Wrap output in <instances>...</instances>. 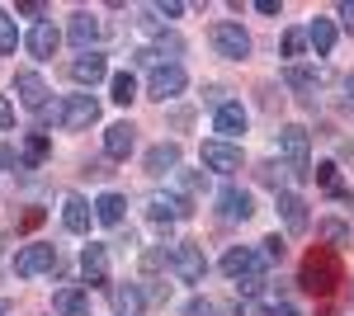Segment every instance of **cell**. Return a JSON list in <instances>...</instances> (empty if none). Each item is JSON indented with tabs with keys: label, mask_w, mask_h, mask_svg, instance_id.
Segmentation results:
<instances>
[{
	"label": "cell",
	"mask_w": 354,
	"mask_h": 316,
	"mask_svg": "<svg viewBox=\"0 0 354 316\" xmlns=\"http://www.w3.org/2000/svg\"><path fill=\"white\" fill-rule=\"evenodd\" d=\"M43 222V208H28L24 217H19V232H28V227H38Z\"/></svg>",
	"instance_id": "cell-45"
},
{
	"label": "cell",
	"mask_w": 354,
	"mask_h": 316,
	"mask_svg": "<svg viewBox=\"0 0 354 316\" xmlns=\"http://www.w3.org/2000/svg\"><path fill=\"white\" fill-rule=\"evenodd\" d=\"M104 76H109V62H104V53H100V48H95V53L71 57V80H76V85H90V90H95Z\"/></svg>",
	"instance_id": "cell-14"
},
{
	"label": "cell",
	"mask_w": 354,
	"mask_h": 316,
	"mask_svg": "<svg viewBox=\"0 0 354 316\" xmlns=\"http://www.w3.org/2000/svg\"><path fill=\"white\" fill-rule=\"evenodd\" d=\"M180 316H213V302H208V297H189Z\"/></svg>",
	"instance_id": "cell-39"
},
{
	"label": "cell",
	"mask_w": 354,
	"mask_h": 316,
	"mask_svg": "<svg viewBox=\"0 0 354 316\" xmlns=\"http://www.w3.org/2000/svg\"><path fill=\"white\" fill-rule=\"evenodd\" d=\"M100 33H104V24H100V15H90V10H76V15H71V24H66V38H71L81 53H95Z\"/></svg>",
	"instance_id": "cell-12"
},
{
	"label": "cell",
	"mask_w": 354,
	"mask_h": 316,
	"mask_svg": "<svg viewBox=\"0 0 354 316\" xmlns=\"http://www.w3.org/2000/svg\"><path fill=\"white\" fill-rule=\"evenodd\" d=\"M260 185H270L274 194H283V170H279L274 160H265V165H260Z\"/></svg>",
	"instance_id": "cell-36"
},
{
	"label": "cell",
	"mask_w": 354,
	"mask_h": 316,
	"mask_svg": "<svg viewBox=\"0 0 354 316\" xmlns=\"http://www.w3.org/2000/svg\"><path fill=\"white\" fill-rule=\"evenodd\" d=\"M15 48H19V28H15V19H10V15H0V53L10 57Z\"/></svg>",
	"instance_id": "cell-35"
},
{
	"label": "cell",
	"mask_w": 354,
	"mask_h": 316,
	"mask_svg": "<svg viewBox=\"0 0 354 316\" xmlns=\"http://www.w3.org/2000/svg\"><path fill=\"white\" fill-rule=\"evenodd\" d=\"M345 109H354V71L345 76Z\"/></svg>",
	"instance_id": "cell-47"
},
{
	"label": "cell",
	"mask_w": 354,
	"mask_h": 316,
	"mask_svg": "<svg viewBox=\"0 0 354 316\" xmlns=\"http://www.w3.org/2000/svg\"><path fill=\"white\" fill-rule=\"evenodd\" d=\"M0 316H5V302H0Z\"/></svg>",
	"instance_id": "cell-49"
},
{
	"label": "cell",
	"mask_w": 354,
	"mask_h": 316,
	"mask_svg": "<svg viewBox=\"0 0 354 316\" xmlns=\"http://www.w3.org/2000/svg\"><path fill=\"white\" fill-rule=\"evenodd\" d=\"M170 180H175V194H180V198H189V194H198V189L208 185V175H203V170H175Z\"/></svg>",
	"instance_id": "cell-30"
},
{
	"label": "cell",
	"mask_w": 354,
	"mask_h": 316,
	"mask_svg": "<svg viewBox=\"0 0 354 316\" xmlns=\"http://www.w3.org/2000/svg\"><path fill=\"white\" fill-rule=\"evenodd\" d=\"M279 217H283V227H288L293 236H302V232L312 227V217H307V198L293 194V189H283V194H279Z\"/></svg>",
	"instance_id": "cell-15"
},
{
	"label": "cell",
	"mask_w": 354,
	"mask_h": 316,
	"mask_svg": "<svg viewBox=\"0 0 354 316\" xmlns=\"http://www.w3.org/2000/svg\"><path fill=\"white\" fill-rule=\"evenodd\" d=\"M15 15H24V19H38V24H48V5H38V0H19V5H15Z\"/></svg>",
	"instance_id": "cell-37"
},
{
	"label": "cell",
	"mask_w": 354,
	"mask_h": 316,
	"mask_svg": "<svg viewBox=\"0 0 354 316\" xmlns=\"http://www.w3.org/2000/svg\"><path fill=\"white\" fill-rule=\"evenodd\" d=\"M222 274H227V279L265 274V250H255V245H232V250L222 255Z\"/></svg>",
	"instance_id": "cell-8"
},
{
	"label": "cell",
	"mask_w": 354,
	"mask_h": 316,
	"mask_svg": "<svg viewBox=\"0 0 354 316\" xmlns=\"http://www.w3.org/2000/svg\"><path fill=\"white\" fill-rule=\"evenodd\" d=\"M208 43H213V53L227 57V62H245L250 57V33L241 24H232V19H218V24L208 28Z\"/></svg>",
	"instance_id": "cell-4"
},
{
	"label": "cell",
	"mask_w": 354,
	"mask_h": 316,
	"mask_svg": "<svg viewBox=\"0 0 354 316\" xmlns=\"http://www.w3.org/2000/svg\"><path fill=\"white\" fill-rule=\"evenodd\" d=\"M255 10H260V15H279L283 5H279V0H255Z\"/></svg>",
	"instance_id": "cell-46"
},
{
	"label": "cell",
	"mask_w": 354,
	"mask_h": 316,
	"mask_svg": "<svg viewBox=\"0 0 354 316\" xmlns=\"http://www.w3.org/2000/svg\"><path fill=\"white\" fill-rule=\"evenodd\" d=\"M57 264V245H48V241H28L24 250L15 255V274L19 279H38V274H48Z\"/></svg>",
	"instance_id": "cell-5"
},
{
	"label": "cell",
	"mask_w": 354,
	"mask_h": 316,
	"mask_svg": "<svg viewBox=\"0 0 354 316\" xmlns=\"http://www.w3.org/2000/svg\"><path fill=\"white\" fill-rule=\"evenodd\" d=\"M317 185L326 189L330 198H345V189H340V170H335V160H322V165H317Z\"/></svg>",
	"instance_id": "cell-32"
},
{
	"label": "cell",
	"mask_w": 354,
	"mask_h": 316,
	"mask_svg": "<svg viewBox=\"0 0 354 316\" xmlns=\"http://www.w3.org/2000/svg\"><path fill=\"white\" fill-rule=\"evenodd\" d=\"M137 147V128L133 123H109L104 128V156L109 160H128Z\"/></svg>",
	"instance_id": "cell-18"
},
{
	"label": "cell",
	"mask_w": 354,
	"mask_h": 316,
	"mask_svg": "<svg viewBox=\"0 0 354 316\" xmlns=\"http://www.w3.org/2000/svg\"><path fill=\"white\" fill-rule=\"evenodd\" d=\"M189 198H180V194H151L147 198V217L156 222V227H165V222H185L189 217Z\"/></svg>",
	"instance_id": "cell-9"
},
{
	"label": "cell",
	"mask_w": 354,
	"mask_h": 316,
	"mask_svg": "<svg viewBox=\"0 0 354 316\" xmlns=\"http://www.w3.org/2000/svg\"><path fill=\"white\" fill-rule=\"evenodd\" d=\"M142 165H147V175H175V170H180V147H175V142H156V147L142 156Z\"/></svg>",
	"instance_id": "cell-20"
},
{
	"label": "cell",
	"mask_w": 354,
	"mask_h": 316,
	"mask_svg": "<svg viewBox=\"0 0 354 316\" xmlns=\"http://www.w3.org/2000/svg\"><path fill=\"white\" fill-rule=\"evenodd\" d=\"M340 19H345V24L354 28V0H345V5H340Z\"/></svg>",
	"instance_id": "cell-48"
},
{
	"label": "cell",
	"mask_w": 354,
	"mask_h": 316,
	"mask_svg": "<svg viewBox=\"0 0 354 316\" xmlns=\"http://www.w3.org/2000/svg\"><path fill=\"white\" fill-rule=\"evenodd\" d=\"M142 269H147V274H156V269H170V250H165V245H151V250H142Z\"/></svg>",
	"instance_id": "cell-34"
},
{
	"label": "cell",
	"mask_w": 354,
	"mask_h": 316,
	"mask_svg": "<svg viewBox=\"0 0 354 316\" xmlns=\"http://www.w3.org/2000/svg\"><path fill=\"white\" fill-rule=\"evenodd\" d=\"M218 212H222V222H245L250 212H255V203H250V194L236 185H222L218 189Z\"/></svg>",
	"instance_id": "cell-17"
},
{
	"label": "cell",
	"mask_w": 354,
	"mask_h": 316,
	"mask_svg": "<svg viewBox=\"0 0 354 316\" xmlns=\"http://www.w3.org/2000/svg\"><path fill=\"white\" fill-rule=\"evenodd\" d=\"M156 15H161V19H180L185 5H180V0H165V5H156Z\"/></svg>",
	"instance_id": "cell-43"
},
{
	"label": "cell",
	"mask_w": 354,
	"mask_h": 316,
	"mask_svg": "<svg viewBox=\"0 0 354 316\" xmlns=\"http://www.w3.org/2000/svg\"><path fill=\"white\" fill-rule=\"evenodd\" d=\"M81 279L90 288H104L109 284V245H100V241H90L81 250Z\"/></svg>",
	"instance_id": "cell-10"
},
{
	"label": "cell",
	"mask_w": 354,
	"mask_h": 316,
	"mask_svg": "<svg viewBox=\"0 0 354 316\" xmlns=\"http://www.w3.org/2000/svg\"><path fill=\"white\" fill-rule=\"evenodd\" d=\"M109 90H113V104H133V100H137V80H133V71H118V76L109 80Z\"/></svg>",
	"instance_id": "cell-31"
},
{
	"label": "cell",
	"mask_w": 354,
	"mask_h": 316,
	"mask_svg": "<svg viewBox=\"0 0 354 316\" xmlns=\"http://www.w3.org/2000/svg\"><path fill=\"white\" fill-rule=\"evenodd\" d=\"M90 217H95V203H85L81 194H66V198H62V227H66L71 236H85V232H90Z\"/></svg>",
	"instance_id": "cell-16"
},
{
	"label": "cell",
	"mask_w": 354,
	"mask_h": 316,
	"mask_svg": "<svg viewBox=\"0 0 354 316\" xmlns=\"http://www.w3.org/2000/svg\"><path fill=\"white\" fill-rule=\"evenodd\" d=\"M260 316H302V312L293 307V302H270V307H265Z\"/></svg>",
	"instance_id": "cell-41"
},
{
	"label": "cell",
	"mask_w": 354,
	"mask_h": 316,
	"mask_svg": "<svg viewBox=\"0 0 354 316\" xmlns=\"http://www.w3.org/2000/svg\"><path fill=\"white\" fill-rule=\"evenodd\" d=\"M151 53L161 57V66H180L175 57H185V38L180 33H156V48Z\"/></svg>",
	"instance_id": "cell-28"
},
{
	"label": "cell",
	"mask_w": 354,
	"mask_h": 316,
	"mask_svg": "<svg viewBox=\"0 0 354 316\" xmlns=\"http://www.w3.org/2000/svg\"><path fill=\"white\" fill-rule=\"evenodd\" d=\"M317 236L326 241V250H340V245H350V227H345L340 217H326V222L317 227Z\"/></svg>",
	"instance_id": "cell-29"
},
{
	"label": "cell",
	"mask_w": 354,
	"mask_h": 316,
	"mask_svg": "<svg viewBox=\"0 0 354 316\" xmlns=\"http://www.w3.org/2000/svg\"><path fill=\"white\" fill-rule=\"evenodd\" d=\"M109 297H113V312H118V316H137L142 307H147V292H142V284H113Z\"/></svg>",
	"instance_id": "cell-21"
},
{
	"label": "cell",
	"mask_w": 354,
	"mask_h": 316,
	"mask_svg": "<svg viewBox=\"0 0 354 316\" xmlns=\"http://www.w3.org/2000/svg\"><path fill=\"white\" fill-rule=\"evenodd\" d=\"M123 208H128V198L109 189V194L95 198V222H104V227H123Z\"/></svg>",
	"instance_id": "cell-24"
},
{
	"label": "cell",
	"mask_w": 354,
	"mask_h": 316,
	"mask_svg": "<svg viewBox=\"0 0 354 316\" xmlns=\"http://www.w3.org/2000/svg\"><path fill=\"white\" fill-rule=\"evenodd\" d=\"M245 123H250V118H245V109L236 104V100H227V104H222L218 113H213V128L222 132V142H227V137H241Z\"/></svg>",
	"instance_id": "cell-22"
},
{
	"label": "cell",
	"mask_w": 354,
	"mask_h": 316,
	"mask_svg": "<svg viewBox=\"0 0 354 316\" xmlns=\"http://www.w3.org/2000/svg\"><path fill=\"white\" fill-rule=\"evenodd\" d=\"M203 165L218 170V175H236V170H241V147L213 137V142H203Z\"/></svg>",
	"instance_id": "cell-11"
},
{
	"label": "cell",
	"mask_w": 354,
	"mask_h": 316,
	"mask_svg": "<svg viewBox=\"0 0 354 316\" xmlns=\"http://www.w3.org/2000/svg\"><path fill=\"white\" fill-rule=\"evenodd\" d=\"M236 292H241V297H260V292H265V274H250V279H236Z\"/></svg>",
	"instance_id": "cell-38"
},
{
	"label": "cell",
	"mask_w": 354,
	"mask_h": 316,
	"mask_svg": "<svg viewBox=\"0 0 354 316\" xmlns=\"http://www.w3.org/2000/svg\"><path fill=\"white\" fill-rule=\"evenodd\" d=\"M133 62H137V66H151V71L161 66V57L151 53V48H137V53H133Z\"/></svg>",
	"instance_id": "cell-42"
},
{
	"label": "cell",
	"mask_w": 354,
	"mask_h": 316,
	"mask_svg": "<svg viewBox=\"0 0 354 316\" xmlns=\"http://www.w3.org/2000/svg\"><path fill=\"white\" fill-rule=\"evenodd\" d=\"M335 38H340V33H335V24H330V19H312V24H307V43L317 48V57H330V53H335Z\"/></svg>",
	"instance_id": "cell-25"
},
{
	"label": "cell",
	"mask_w": 354,
	"mask_h": 316,
	"mask_svg": "<svg viewBox=\"0 0 354 316\" xmlns=\"http://www.w3.org/2000/svg\"><path fill=\"white\" fill-rule=\"evenodd\" d=\"M279 156H283V165H288V175L293 180H302V175H312V165H307V156H312V137H307V128H283L279 132Z\"/></svg>",
	"instance_id": "cell-3"
},
{
	"label": "cell",
	"mask_w": 354,
	"mask_h": 316,
	"mask_svg": "<svg viewBox=\"0 0 354 316\" xmlns=\"http://www.w3.org/2000/svg\"><path fill=\"white\" fill-rule=\"evenodd\" d=\"M24 43H28V53H33V57H53L57 43H62V33H57L53 24H33V33H28Z\"/></svg>",
	"instance_id": "cell-26"
},
{
	"label": "cell",
	"mask_w": 354,
	"mask_h": 316,
	"mask_svg": "<svg viewBox=\"0 0 354 316\" xmlns=\"http://www.w3.org/2000/svg\"><path fill=\"white\" fill-rule=\"evenodd\" d=\"M298 284L312 292V297H330V292L345 284V274H340V255L326 250V245L307 250V255H302V269H298Z\"/></svg>",
	"instance_id": "cell-1"
},
{
	"label": "cell",
	"mask_w": 354,
	"mask_h": 316,
	"mask_svg": "<svg viewBox=\"0 0 354 316\" xmlns=\"http://www.w3.org/2000/svg\"><path fill=\"white\" fill-rule=\"evenodd\" d=\"M170 269H175V279L180 284H203V274H208V260H203V250L198 245H175L170 250Z\"/></svg>",
	"instance_id": "cell-7"
},
{
	"label": "cell",
	"mask_w": 354,
	"mask_h": 316,
	"mask_svg": "<svg viewBox=\"0 0 354 316\" xmlns=\"http://www.w3.org/2000/svg\"><path fill=\"white\" fill-rule=\"evenodd\" d=\"M15 95H19L24 109L43 113V109H48V80L38 76V71H15Z\"/></svg>",
	"instance_id": "cell-13"
},
{
	"label": "cell",
	"mask_w": 354,
	"mask_h": 316,
	"mask_svg": "<svg viewBox=\"0 0 354 316\" xmlns=\"http://www.w3.org/2000/svg\"><path fill=\"white\" fill-rule=\"evenodd\" d=\"M288 80V90H298L302 104H317V90H322V71H312V66H288L283 71Z\"/></svg>",
	"instance_id": "cell-19"
},
{
	"label": "cell",
	"mask_w": 354,
	"mask_h": 316,
	"mask_svg": "<svg viewBox=\"0 0 354 316\" xmlns=\"http://www.w3.org/2000/svg\"><path fill=\"white\" fill-rule=\"evenodd\" d=\"M53 312L57 316H90V292L85 288H57Z\"/></svg>",
	"instance_id": "cell-23"
},
{
	"label": "cell",
	"mask_w": 354,
	"mask_h": 316,
	"mask_svg": "<svg viewBox=\"0 0 354 316\" xmlns=\"http://www.w3.org/2000/svg\"><path fill=\"white\" fill-rule=\"evenodd\" d=\"M53 156V142H48V132H28L24 137V156H19V165L24 170H33L38 160H48Z\"/></svg>",
	"instance_id": "cell-27"
},
{
	"label": "cell",
	"mask_w": 354,
	"mask_h": 316,
	"mask_svg": "<svg viewBox=\"0 0 354 316\" xmlns=\"http://www.w3.org/2000/svg\"><path fill=\"white\" fill-rule=\"evenodd\" d=\"M185 85H189L185 66H156L151 80H147V95H151L156 104H165V100H180V95H185Z\"/></svg>",
	"instance_id": "cell-6"
},
{
	"label": "cell",
	"mask_w": 354,
	"mask_h": 316,
	"mask_svg": "<svg viewBox=\"0 0 354 316\" xmlns=\"http://www.w3.org/2000/svg\"><path fill=\"white\" fill-rule=\"evenodd\" d=\"M260 245H265V260H283V236H265Z\"/></svg>",
	"instance_id": "cell-40"
},
{
	"label": "cell",
	"mask_w": 354,
	"mask_h": 316,
	"mask_svg": "<svg viewBox=\"0 0 354 316\" xmlns=\"http://www.w3.org/2000/svg\"><path fill=\"white\" fill-rule=\"evenodd\" d=\"M0 128H15V104L0 95Z\"/></svg>",
	"instance_id": "cell-44"
},
{
	"label": "cell",
	"mask_w": 354,
	"mask_h": 316,
	"mask_svg": "<svg viewBox=\"0 0 354 316\" xmlns=\"http://www.w3.org/2000/svg\"><path fill=\"white\" fill-rule=\"evenodd\" d=\"M43 118L57 123V128H66V132H81L90 123H100V100L95 95H66L57 109H43Z\"/></svg>",
	"instance_id": "cell-2"
},
{
	"label": "cell",
	"mask_w": 354,
	"mask_h": 316,
	"mask_svg": "<svg viewBox=\"0 0 354 316\" xmlns=\"http://www.w3.org/2000/svg\"><path fill=\"white\" fill-rule=\"evenodd\" d=\"M307 48H312V43H307V28H288V33H283V57H288L293 66H298V57L307 53Z\"/></svg>",
	"instance_id": "cell-33"
}]
</instances>
